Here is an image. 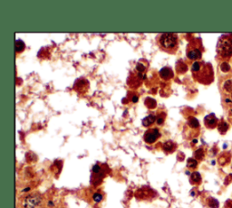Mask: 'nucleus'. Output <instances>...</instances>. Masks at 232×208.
<instances>
[{"label": "nucleus", "instance_id": "f257e3e1", "mask_svg": "<svg viewBox=\"0 0 232 208\" xmlns=\"http://www.w3.org/2000/svg\"><path fill=\"white\" fill-rule=\"evenodd\" d=\"M156 44L161 51L168 54H175L179 48V37L173 33L160 34L156 37Z\"/></svg>", "mask_w": 232, "mask_h": 208}, {"label": "nucleus", "instance_id": "f03ea898", "mask_svg": "<svg viewBox=\"0 0 232 208\" xmlns=\"http://www.w3.org/2000/svg\"><path fill=\"white\" fill-rule=\"evenodd\" d=\"M192 72L193 77L199 82L207 84L211 81L210 76H212L211 68L208 64L201 63V62H195L192 64Z\"/></svg>", "mask_w": 232, "mask_h": 208}, {"label": "nucleus", "instance_id": "7ed1b4c3", "mask_svg": "<svg viewBox=\"0 0 232 208\" xmlns=\"http://www.w3.org/2000/svg\"><path fill=\"white\" fill-rule=\"evenodd\" d=\"M42 203V197L38 194H32L24 197L23 201L24 208H37Z\"/></svg>", "mask_w": 232, "mask_h": 208}, {"label": "nucleus", "instance_id": "20e7f679", "mask_svg": "<svg viewBox=\"0 0 232 208\" xmlns=\"http://www.w3.org/2000/svg\"><path fill=\"white\" fill-rule=\"evenodd\" d=\"M197 43L195 41L191 42L187 47V57L191 60H199L201 58L202 51L200 46L196 45Z\"/></svg>", "mask_w": 232, "mask_h": 208}, {"label": "nucleus", "instance_id": "39448f33", "mask_svg": "<svg viewBox=\"0 0 232 208\" xmlns=\"http://www.w3.org/2000/svg\"><path fill=\"white\" fill-rule=\"evenodd\" d=\"M160 137V130L157 128H149L143 135V139L144 141L147 143V144H153L155 143L159 138Z\"/></svg>", "mask_w": 232, "mask_h": 208}, {"label": "nucleus", "instance_id": "423d86ee", "mask_svg": "<svg viewBox=\"0 0 232 208\" xmlns=\"http://www.w3.org/2000/svg\"><path fill=\"white\" fill-rule=\"evenodd\" d=\"M220 55L224 57H229L232 55V41L229 39H222L221 43L218 45Z\"/></svg>", "mask_w": 232, "mask_h": 208}, {"label": "nucleus", "instance_id": "0eeeda50", "mask_svg": "<svg viewBox=\"0 0 232 208\" xmlns=\"http://www.w3.org/2000/svg\"><path fill=\"white\" fill-rule=\"evenodd\" d=\"M145 78V75L144 73H140V72H136L135 73H132L130 78L128 79V85L130 87H132V88H138L142 82H143V80Z\"/></svg>", "mask_w": 232, "mask_h": 208}, {"label": "nucleus", "instance_id": "6e6552de", "mask_svg": "<svg viewBox=\"0 0 232 208\" xmlns=\"http://www.w3.org/2000/svg\"><path fill=\"white\" fill-rule=\"evenodd\" d=\"M205 126L208 128H214L218 124V120L214 114H208L204 119Z\"/></svg>", "mask_w": 232, "mask_h": 208}, {"label": "nucleus", "instance_id": "1a4fd4ad", "mask_svg": "<svg viewBox=\"0 0 232 208\" xmlns=\"http://www.w3.org/2000/svg\"><path fill=\"white\" fill-rule=\"evenodd\" d=\"M160 76L163 79V80H170L171 78H173L174 76V73H173V71L170 68V67H163L160 72Z\"/></svg>", "mask_w": 232, "mask_h": 208}, {"label": "nucleus", "instance_id": "9d476101", "mask_svg": "<svg viewBox=\"0 0 232 208\" xmlns=\"http://www.w3.org/2000/svg\"><path fill=\"white\" fill-rule=\"evenodd\" d=\"M155 121H156V117H155V115L151 114V115L145 117V119L143 120V125L144 127H149V126L152 125Z\"/></svg>", "mask_w": 232, "mask_h": 208}, {"label": "nucleus", "instance_id": "9b49d317", "mask_svg": "<svg viewBox=\"0 0 232 208\" xmlns=\"http://www.w3.org/2000/svg\"><path fill=\"white\" fill-rule=\"evenodd\" d=\"M175 148H176V146L172 141H167L163 144V149L165 152H172L173 150H175Z\"/></svg>", "mask_w": 232, "mask_h": 208}, {"label": "nucleus", "instance_id": "f8f14e48", "mask_svg": "<svg viewBox=\"0 0 232 208\" xmlns=\"http://www.w3.org/2000/svg\"><path fill=\"white\" fill-rule=\"evenodd\" d=\"M187 70H188V67H187L186 64H184L183 62L179 61L176 64V71L179 73H184Z\"/></svg>", "mask_w": 232, "mask_h": 208}, {"label": "nucleus", "instance_id": "ddd939ff", "mask_svg": "<svg viewBox=\"0 0 232 208\" xmlns=\"http://www.w3.org/2000/svg\"><path fill=\"white\" fill-rule=\"evenodd\" d=\"M15 46H16V52L17 53V54L22 53V52L24 50V48H25V44H24V43L22 40H20V39H17V40L16 41V44H15Z\"/></svg>", "mask_w": 232, "mask_h": 208}, {"label": "nucleus", "instance_id": "4468645a", "mask_svg": "<svg viewBox=\"0 0 232 208\" xmlns=\"http://www.w3.org/2000/svg\"><path fill=\"white\" fill-rule=\"evenodd\" d=\"M191 181L193 184H200L201 181V176L199 172H193L191 176Z\"/></svg>", "mask_w": 232, "mask_h": 208}, {"label": "nucleus", "instance_id": "2eb2a0df", "mask_svg": "<svg viewBox=\"0 0 232 208\" xmlns=\"http://www.w3.org/2000/svg\"><path fill=\"white\" fill-rule=\"evenodd\" d=\"M144 103L146 105V107L149 108V109H154L156 107V101L152 99V98H147L145 100V102Z\"/></svg>", "mask_w": 232, "mask_h": 208}, {"label": "nucleus", "instance_id": "dca6fc26", "mask_svg": "<svg viewBox=\"0 0 232 208\" xmlns=\"http://www.w3.org/2000/svg\"><path fill=\"white\" fill-rule=\"evenodd\" d=\"M218 128H219V131L220 133L224 134V133H226V131L228 130L229 126H228V124H227L226 122H221V123H219V124Z\"/></svg>", "mask_w": 232, "mask_h": 208}, {"label": "nucleus", "instance_id": "f3484780", "mask_svg": "<svg viewBox=\"0 0 232 208\" xmlns=\"http://www.w3.org/2000/svg\"><path fill=\"white\" fill-rule=\"evenodd\" d=\"M189 126L192 128H199V126H200V124H199V121L198 120L196 119V118H192L191 120H189Z\"/></svg>", "mask_w": 232, "mask_h": 208}, {"label": "nucleus", "instance_id": "a211bd4d", "mask_svg": "<svg viewBox=\"0 0 232 208\" xmlns=\"http://www.w3.org/2000/svg\"><path fill=\"white\" fill-rule=\"evenodd\" d=\"M198 166V162L197 160L194 159H189L187 161V167L190 168H195Z\"/></svg>", "mask_w": 232, "mask_h": 208}, {"label": "nucleus", "instance_id": "6ab92c4d", "mask_svg": "<svg viewBox=\"0 0 232 208\" xmlns=\"http://www.w3.org/2000/svg\"><path fill=\"white\" fill-rule=\"evenodd\" d=\"M208 205L210 208H219V202L215 198L210 197L208 199Z\"/></svg>", "mask_w": 232, "mask_h": 208}, {"label": "nucleus", "instance_id": "aec40b11", "mask_svg": "<svg viewBox=\"0 0 232 208\" xmlns=\"http://www.w3.org/2000/svg\"><path fill=\"white\" fill-rule=\"evenodd\" d=\"M224 89L229 91V92H232V80H228L225 81L224 85H223Z\"/></svg>", "mask_w": 232, "mask_h": 208}, {"label": "nucleus", "instance_id": "412c9836", "mask_svg": "<svg viewBox=\"0 0 232 208\" xmlns=\"http://www.w3.org/2000/svg\"><path fill=\"white\" fill-rule=\"evenodd\" d=\"M194 156H195V158H196L197 159H202L203 157H204V151H203V149H202V148H200V149L196 150L195 153H194Z\"/></svg>", "mask_w": 232, "mask_h": 208}, {"label": "nucleus", "instance_id": "4be33fe9", "mask_svg": "<svg viewBox=\"0 0 232 208\" xmlns=\"http://www.w3.org/2000/svg\"><path fill=\"white\" fill-rule=\"evenodd\" d=\"M145 70H146V66L143 64L138 63L136 64V72H140V73H144Z\"/></svg>", "mask_w": 232, "mask_h": 208}, {"label": "nucleus", "instance_id": "5701e85b", "mask_svg": "<svg viewBox=\"0 0 232 208\" xmlns=\"http://www.w3.org/2000/svg\"><path fill=\"white\" fill-rule=\"evenodd\" d=\"M220 70L224 72H229L230 70V66H229V64H228V63L224 62V63H222L221 65H220Z\"/></svg>", "mask_w": 232, "mask_h": 208}, {"label": "nucleus", "instance_id": "b1692460", "mask_svg": "<svg viewBox=\"0 0 232 208\" xmlns=\"http://www.w3.org/2000/svg\"><path fill=\"white\" fill-rule=\"evenodd\" d=\"M93 199L94 202L96 203H99V202H101V201L103 200V195H101V194H99V193H95L94 195H93Z\"/></svg>", "mask_w": 232, "mask_h": 208}, {"label": "nucleus", "instance_id": "393cba45", "mask_svg": "<svg viewBox=\"0 0 232 208\" xmlns=\"http://www.w3.org/2000/svg\"><path fill=\"white\" fill-rule=\"evenodd\" d=\"M164 120H165V114H164V113H161L160 115H159V117H158L157 123H158L159 125H162V123L164 122Z\"/></svg>", "mask_w": 232, "mask_h": 208}, {"label": "nucleus", "instance_id": "a878e982", "mask_svg": "<svg viewBox=\"0 0 232 208\" xmlns=\"http://www.w3.org/2000/svg\"><path fill=\"white\" fill-rule=\"evenodd\" d=\"M100 170H101V168H100V166H99V165H95V166H94L93 171H94L95 174L99 173V172H100Z\"/></svg>", "mask_w": 232, "mask_h": 208}, {"label": "nucleus", "instance_id": "bb28decb", "mask_svg": "<svg viewBox=\"0 0 232 208\" xmlns=\"http://www.w3.org/2000/svg\"><path fill=\"white\" fill-rule=\"evenodd\" d=\"M138 100H139V98L137 95H134V96L132 97V101L133 102V103H136L137 101H138Z\"/></svg>", "mask_w": 232, "mask_h": 208}, {"label": "nucleus", "instance_id": "cd10ccee", "mask_svg": "<svg viewBox=\"0 0 232 208\" xmlns=\"http://www.w3.org/2000/svg\"><path fill=\"white\" fill-rule=\"evenodd\" d=\"M226 102H227V103H231V101L229 100V99H226Z\"/></svg>", "mask_w": 232, "mask_h": 208}, {"label": "nucleus", "instance_id": "c85d7f7f", "mask_svg": "<svg viewBox=\"0 0 232 208\" xmlns=\"http://www.w3.org/2000/svg\"><path fill=\"white\" fill-rule=\"evenodd\" d=\"M229 208H232V201H229Z\"/></svg>", "mask_w": 232, "mask_h": 208}]
</instances>
